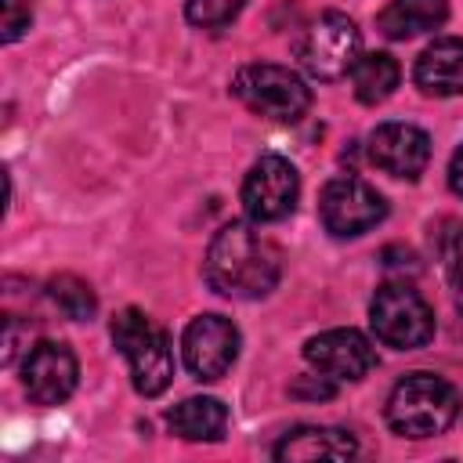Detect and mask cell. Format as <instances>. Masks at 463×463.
Listing matches in <instances>:
<instances>
[{"mask_svg":"<svg viewBox=\"0 0 463 463\" xmlns=\"http://www.w3.org/2000/svg\"><path fill=\"white\" fill-rule=\"evenodd\" d=\"M459 416V394L434 373H409L387 394V423L394 434L423 441L445 434Z\"/></svg>","mask_w":463,"mask_h":463,"instance_id":"2","label":"cell"},{"mask_svg":"<svg viewBox=\"0 0 463 463\" xmlns=\"http://www.w3.org/2000/svg\"><path fill=\"white\" fill-rule=\"evenodd\" d=\"M203 275H206L210 289H217L221 297L257 300V297H268L279 286L282 253L253 224L232 221L210 239Z\"/></svg>","mask_w":463,"mask_h":463,"instance_id":"1","label":"cell"},{"mask_svg":"<svg viewBox=\"0 0 463 463\" xmlns=\"http://www.w3.org/2000/svg\"><path fill=\"white\" fill-rule=\"evenodd\" d=\"M166 423H170V434L184 441H221L228 430V409L221 398L195 394V398L177 402L166 412Z\"/></svg>","mask_w":463,"mask_h":463,"instance_id":"15","label":"cell"},{"mask_svg":"<svg viewBox=\"0 0 463 463\" xmlns=\"http://www.w3.org/2000/svg\"><path fill=\"white\" fill-rule=\"evenodd\" d=\"M246 0H188L184 4V18L199 29H221L228 25L239 11H242Z\"/></svg>","mask_w":463,"mask_h":463,"instance_id":"19","label":"cell"},{"mask_svg":"<svg viewBox=\"0 0 463 463\" xmlns=\"http://www.w3.org/2000/svg\"><path fill=\"white\" fill-rule=\"evenodd\" d=\"M398 76H402V69H398V61H394L391 54H383V51L362 54V58L354 61V69H351L354 98H358L362 105H380V101H387V98L394 94Z\"/></svg>","mask_w":463,"mask_h":463,"instance_id":"17","label":"cell"},{"mask_svg":"<svg viewBox=\"0 0 463 463\" xmlns=\"http://www.w3.org/2000/svg\"><path fill=\"white\" fill-rule=\"evenodd\" d=\"M387 217L383 195L358 177H333L318 195V221L336 239H354Z\"/></svg>","mask_w":463,"mask_h":463,"instance_id":"8","label":"cell"},{"mask_svg":"<svg viewBox=\"0 0 463 463\" xmlns=\"http://www.w3.org/2000/svg\"><path fill=\"white\" fill-rule=\"evenodd\" d=\"M80 362L69 344L61 340H40L25 351L22 362V391L36 405H61L76 391Z\"/></svg>","mask_w":463,"mask_h":463,"instance_id":"10","label":"cell"},{"mask_svg":"<svg viewBox=\"0 0 463 463\" xmlns=\"http://www.w3.org/2000/svg\"><path fill=\"white\" fill-rule=\"evenodd\" d=\"M369 326L380 344L416 351L434 336V311L409 282H383L369 300Z\"/></svg>","mask_w":463,"mask_h":463,"instance_id":"6","label":"cell"},{"mask_svg":"<svg viewBox=\"0 0 463 463\" xmlns=\"http://www.w3.org/2000/svg\"><path fill=\"white\" fill-rule=\"evenodd\" d=\"M412 80L423 94H434V98L463 94V40L441 36L427 43L412 65Z\"/></svg>","mask_w":463,"mask_h":463,"instance_id":"13","label":"cell"},{"mask_svg":"<svg viewBox=\"0 0 463 463\" xmlns=\"http://www.w3.org/2000/svg\"><path fill=\"white\" fill-rule=\"evenodd\" d=\"M300 199V174L286 156H260L242 181V210L253 224H271L293 213Z\"/></svg>","mask_w":463,"mask_h":463,"instance_id":"7","label":"cell"},{"mask_svg":"<svg viewBox=\"0 0 463 463\" xmlns=\"http://www.w3.org/2000/svg\"><path fill=\"white\" fill-rule=\"evenodd\" d=\"M445 271H449V282L463 293V224L452 232V239L445 246Z\"/></svg>","mask_w":463,"mask_h":463,"instance_id":"21","label":"cell"},{"mask_svg":"<svg viewBox=\"0 0 463 463\" xmlns=\"http://www.w3.org/2000/svg\"><path fill=\"white\" fill-rule=\"evenodd\" d=\"M358 441L344 427H297L275 445V459L282 463H311V459H351Z\"/></svg>","mask_w":463,"mask_h":463,"instance_id":"14","label":"cell"},{"mask_svg":"<svg viewBox=\"0 0 463 463\" xmlns=\"http://www.w3.org/2000/svg\"><path fill=\"white\" fill-rule=\"evenodd\" d=\"M297 58L311 80H322V83L344 80L354 69V61L362 58V33L347 14L322 11L300 33Z\"/></svg>","mask_w":463,"mask_h":463,"instance_id":"5","label":"cell"},{"mask_svg":"<svg viewBox=\"0 0 463 463\" xmlns=\"http://www.w3.org/2000/svg\"><path fill=\"white\" fill-rule=\"evenodd\" d=\"M232 94L253 116H264L275 123H297L311 109V87L293 69L271 65V61L242 65L232 80Z\"/></svg>","mask_w":463,"mask_h":463,"instance_id":"4","label":"cell"},{"mask_svg":"<svg viewBox=\"0 0 463 463\" xmlns=\"http://www.w3.org/2000/svg\"><path fill=\"white\" fill-rule=\"evenodd\" d=\"M449 188L456 195H463V145L452 152V163H449Z\"/></svg>","mask_w":463,"mask_h":463,"instance_id":"22","label":"cell"},{"mask_svg":"<svg viewBox=\"0 0 463 463\" xmlns=\"http://www.w3.org/2000/svg\"><path fill=\"white\" fill-rule=\"evenodd\" d=\"M33 25V11L25 0H0V40L14 43Z\"/></svg>","mask_w":463,"mask_h":463,"instance_id":"20","label":"cell"},{"mask_svg":"<svg viewBox=\"0 0 463 463\" xmlns=\"http://www.w3.org/2000/svg\"><path fill=\"white\" fill-rule=\"evenodd\" d=\"M307 365L326 380H362L376 369V347L358 329H326L304 344Z\"/></svg>","mask_w":463,"mask_h":463,"instance_id":"11","label":"cell"},{"mask_svg":"<svg viewBox=\"0 0 463 463\" xmlns=\"http://www.w3.org/2000/svg\"><path fill=\"white\" fill-rule=\"evenodd\" d=\"M369 159L391 177L416 181L430 163V137L412 123H380L369 134Z\"/></svg>","mask_w":463,"mask_h":463,"instance_id":"12","label":"cell"},{"mask_svg":"<svg viewBox=\"0 0 463 463\" xmlns=\"http://www.w3.org/2000/svg\"><path fill=\"white\" fill-rule=\"evenodd\" d=\"M112 344L127 358L130 383L141 398H156L174 380V347L163 326H156L145 311L123 307L112 318Z\"/></svg>","mask_w":463,"mask_h":463,"instance_id":"3","label":"cell"},{"mask_svg":"<svg viewBox=\"0 0 463 463\" xmlns=\"http://www.w3.org/2000/svg\"><path fill=\"white\" fill-rule=\"evenodd\" d=\"M445 18H449V0H391L380 11L376 25L391 40H409L416 33L438 29Z\"/></svg>","mask_w":463,"mask_h":463,"instance_id":"16","label":"cell"},{"mask_svg":"<svg viewBox=\"0 0 463 463\" xmlns=\"http://www.w3.org/2000/svg\"><path fill=\"white\" fill-rule=\"evenodd\" d=\"M47 293H51V300L58 304V311L69 315L72 322H87V318H94V311H98L94 289H90L83 279H76V275H54L51 286H47Z\"/></svg>","mask_w":463,"mask_h":463,"instance_id":"18","label":"cell"},{"mask_svg":"<svg viewBox=\"0 0 463 463\" xmlns=\"http://www.w3.org/2000/svg\"><path fill=\"white\" fill-rule=\"evenodd\" d=\"M181 358L195 380H221L239 358V329L224 315H195L181 333Z\"/></svg>","mask_w":463,"mask_h":463,"instance_id":"9","label":"cell"}]
</instances>
